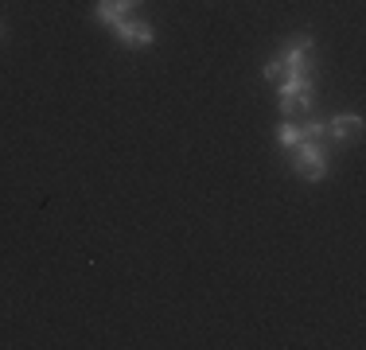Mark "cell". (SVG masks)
Returning a JSON list of instances; mask_svg holds the SVG:
<instances>
[{
    "label": "cell",
    "instance_id": "obj_3",
    "mask_svg": "<svg viewBox=\"0 0 366 350\" xmlns=\"http://www.w3.org/2000/svg\"><path fill=\"white\" fill-rule=\"evenodd\" d=\"M113 31H117V39L129 47H148L156 39L152 23H145V20H121V23H113Z\"/></svg>",
    "mask_w": 366,
    "mask_h": 350
},
{
    "label": "cell",
    "instance_id": "obj_7",
    "mask_svg": "<svg viewBox=\"0 0 366 350\" xmlns=\"http://www.w3.org/2000/svg\"><path fill=\"white\" fill-rule=\"evenodd\" d=\"M277 140H281V144H285V148H296V144H300V140H304V129H300V124H281Z\"/></svg>",
    "mask_w": 366,
    "mask_h": 350
},
{
    "label": "cell",
    "instance_id": "obj_6",
    "mask_svg": "<svg viewBox=\"0 0 366 350\" xmlns=\"http://www.w3.org/2000/svg\"><path fill=\"white\" fill-rule=\"evenodd\" d=\"M125 12H129L125 0H98V20H102V23H121Z\"/></svg>",
    "mask_w": 366,
    "mask_h": 350
},
{
    "label": "cell",
    "instance_id": "obj_1",
    "mask_svg": "<svg viewBox=\"0 0 366 350\" xmlns=\"http://www.w3.org/2000/svg\"><path fill=\"white\" fill-rule=\"evenodd\" d=\"M281 110L285 113H308L312 110V78H308V74H288V78H281Z\"/></svg>",
    "mask_w": 366,
    "mask_h": 350
},
{
    "label": "cell",
    "instance_id": "obj_5",
    "mask_svg": "<svg viewBox=\"0 0 366 350\" xmlns=\"http://www.w3.org/2000/svg\"><path fill=\"white\" fill-rule=\"evenodd\" d=\"M323 124H328V132L335 140H343V137H351V132L362 129V117L359 113H347V117H331V121H323Z\"/></svg>",
    "mask_w": 366,
    "mask_h": 350
},
{
    "label": "cell",
    "instance_id": "obj_10",
    "mask_svg": "<svg viewBox=\"0 0 366 350\" xmlns=\"http://www.w3.org/2000/svg\"><path fill=\"white\" fill-rule=\"evenodd\" d=\"M125 4H129V8H137V4H140V0H125Z\"/></svg>",
    "mask_w": 366,
    "mask_h": 350
},
{
    "label": "cell",
    "instance_id": "obj_8",
    "mask_svg": "<svg viewBox=\"0 0 366 350\" xmlns=\"http://www.w3.org/2000/svg\"><path fill=\"white\" fill-rule=\"evenodd\" d=\"M265 78H269V82L285 78V63H281V55H277V58H269V63H265Z\"/></svg>",
    "mask_w": 366,
    "mask_h": 350
},
{
    "label": "cell",
    "instance_id": "obj_9",
    "mask_svg": "<svg viewBox=\"0 0 366 350\" xmlns=\"http://www.w3.org/2000/svg\"><path fill=\"white\" fill-rule=\"evenodd\" d=\"M323 132H328V124H323V121H308V124H304V137H308V140H320Z\"/></svg>",
    "mask_w": 366,
    "mask_h": 350
},
{
    "label": "cell",
    "instance_id": "obj_4",
    "mask_svg": "<svg viewBox=\"0 0 366 350\" xmlns=\"http://www.w3.org/2000/svg\"><path fill=\"white\" fill-rule=\"evenodd\" d=\"M308 55H312V39H296V43L285 47L281 63H285V74H308Z\"/></svg>",
    "mask_w": 366,
    "mask_h": 350
},
{
    "label": "cell",
    "instance_id": "obj_2",
    "mask_svg": "<svg viewBox=\"0 0 366 350\" xmlns=\"http://www.w3.org/2000/svg\"><path fill=\"white\" fill-rule=\"evenodd\" d=\"M293 164H296V171H300L304 175V179H323V175H328V160H323V156H328V152H323V148H320V140H300V144H296L293 148Z\"/></svg>",
    "mask_w": 366,
    "mask_h": 350
}]
</instances>
